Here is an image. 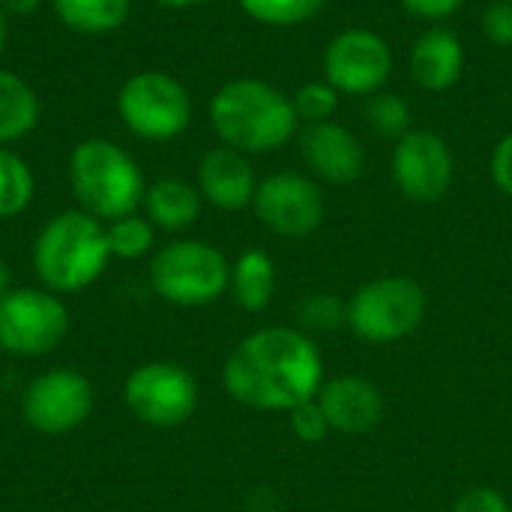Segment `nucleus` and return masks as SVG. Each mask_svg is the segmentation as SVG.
Wrapping results in <instances>:
<instances>
[{
  "label": "nucleus",
  "mask_w": 512,
  "mask_h": 512,
  "mask_svg": "<svg viewBox=\"0 0 512 512\" xmlns=\"http://www.w3.org/2000/svg\"><path fill=\"white\" fill-rule=\"evenodd\" d=\"M225 393L252 408L288 414L318 396L324 360L309 333L297 327H264L237 342L222 369Z\"/></svg>",
  "instance_id": "1"
},
{
  "label": "nucleus",
  "mask_w": 512,
  "mask_h": 512,
  "mask_svg": "<svg viewBox=\"0 0 512 512\" xmlns=\"http://www.w3.org/2000/svg\"><path fill=\"white\" fill-rule=\"evenodd\" d=\"M294 99L258 78H237L216 90L210 123L225 147L240 153H270L285 147L297 132Z\"/></svg>",
  "instance_id": "2"
},
{
  "label": "nucleus",
  "mask_w": 512,
  "mask_h": 512,
  "mask_svg": "<svg viewBox=\"0 0 512 512\" xmlns=\"http://www.w3.org/2000/svg\"><path fill=\"white\" fill-rule=\"evenodd\" d=\"M111 258L102 219L84 210L57 213L33 243V270L51 294H78L90 288Z\"/></svg>",
  "instance_id": "3"
},
{
  "label": "nucleus",
  "mask_w": 512,
  "mask_h": 512,
  "mask_svg": "<svg viewBox=\"0 0 512 512\" xmlns=\"http://www.w3.org/2000/svg\"><path fill=\"white\" fill-rule=\"evenodd\" d=\"M69 183L84 213L114 222L144 204V174L135 159L108 138H87L69 156Z\"/></svg>",
  "instance_id": "4"
},
{
  "label": "nucleus",
  "mask_w": 512,
  "mask_h": 512,
  "mask_svg": "<svg viewBox=\"0 0 512 512\" xmlns=\"http://www.w3.org/2000/svg\"><path fill=\"white\" fill-rule=\"evenodd\" d=\"M150 285L171 306H183V309L210 306L228 291L231 264L210 243L177 240L153 255Z\"/></svg>",
  "instance_id": "5"
},
{
  "label": "nucleus",
  "mask_w": 512,
  "mask_h": 512,
  "mask_svg": "<svg viewBox=\"0 0 512 512\" xmlns=\"http://www.w3.org/2000/svg\"><path fill=\"white\" fill-rule=\"evenodd\" d=\"M426 318V291L411 276H381L348 300V327L369 345H393L420 330Z\"/></svg>",
  "instance_id": "6"
},
{
  "label": "nucleus",
  "mask_w": 512,
  "mask_h": 512,
  "mask_svg": "<svg viewBox=\"0 0 512 512\" xmlns=\"http://www.w3.org/2000/svg\"><path fill=\"white\" fill-rule=\"evenodd\" d=\"M69 309L45 288H9L0 297V351L45 357L69 336Z\"/></svg>",
  "instance_id": "7"
},
{
  "label": "nucleus",
  "mask_w": 512,
  "mask_h": 512,
  "mask_svg": "<svg viewBox=\"0 0 512 512\" xmlns=\"http://www.w3.org/2000/svg\"><path fill=\"white\" fill-rule=\"evenodd\" d=\"M117 111L132 135L171 141L186 132L192 120V99L177 78L165 72H138L120 87Z\"/></svg>",
  "instance_id": "8"
},
{
  "label": "nucleus",
  "mask_w": 512,
  "mask_h": 512,
  "mask_svg": "<svg viewBox=\"0 0 512 512\" xmlns=\"http://www.w3.org/2000/svg\"><path fill=\"white\" fill-rule=\"evenodd\" d=\"M123 402L138 423L156 429L183 426L198 408V384L189 369L168 360L141 363L123 384Z\"/></svg>",
  "instance_id": "9"
},
{
  "label": "nucleus",
  "mask_w": 512,
  "mask_h": 512,
  "mask_svg": "<svg viewBox=\"0 0 512 512\" xmlns=\"http://www.w3.org/2000/svg\"><path fill=\"white\" fill-rule=\"evenodd\" d=\"M96 393L87 375L75 369H48L21 393V417L39 435H69L87 423Z\"/></svg>",
  "instance_id": "10"
},
{
  "label": "nucleus",
  "mask_w": 512,
  "mask_h": 512,
  "mask_svg": "<svg viewBox=\"0 0 512 512\" xmlns=\"http://www.w3.org/2000/svg\"><path fill=\"white\" fill-rule=\"evenodd\" d=\"M324 72H327V84H333L339 93L348 96L378 93L393 72V54L378 33L366 27H351L333 36V42L327 45Z\"/></svg>",
  "instance_id": "11"
},
{
  "label": "nucleus",
  "mask_w": 512,
  "mask_h": 512,
  "mask_svg": "<svg viewBox=\"0 0 512 512\" xmlns=\"http://www.w3.org/2000/svg\"><path fill=\"white\" fill-rule=\"evenodd\" d=\"M393 180L414 204H435L453 183V153L438 132L411 129L396 141Z\"/></svg>",
  "instance_id": "12"
},
{
  "label": "nucleus",
  "mask_w": 512,
  "mask_h": 512,
  "mask_svg": "<svg viewBox=\"0 0 512 512\" xmlns=\"http://www.w3.org/2000/svg\"><path fill=\"white\" fill-rule=\"evenodd\" d=\"M258 219L279 237H309L324 222V195L321 189L300 174L282 171L267 177L255 189Z\"/></svg>",
  "instance_id": "13"
},
{
  "label": "nucleus",
  "mask_w": 512,
  "mask_h": 512,
  "mask_svg": "<svg viewBox=\"0 0 512 512\" xmlns=\"http://www.w3.org/2000/svg\"><path fill=\"white\" fill-rule=\"evenodd\" d=\"M315 399L330 423V432L339 435H366L384 420L381 390L360 375H339L324 381Z\"/></svg>",
  "instance_id": "14"
},
{
  "label": "nucleus",
  "mask_w": 512,
  "mask_h": 512,
  "mask_svg": "<svg viewBox=\"0 0 512 512\" xmlns=\"http://www.w3.org/2000/svg\"><path fill=\"white\" fill-rule=\"evenodd\" d=\"M300 153L315 177L327 183H354L363 174L366 153L357 135L339 123H312L300 135Z\"/></svg>",
  "instance_id": "15"
},
{
  "label": "nucleus",
  "mask_w": 512,
  "mask_h": 512,
  "mask_svg": "<svg viewBox=\"0 0 512 512\" xmlns=\"http://www.w3.org/2000/svg\"><path fill=\"white\" fill-rule=\"evenodd\" d=\"M198 189L213 207L234 213L252 204L258 183L246 153L234 147H216L198 165Z\"/></svg>",
  "instance_id": "16"
},
{
  "label": "nucleus",
  "mask_w": 512,
  "mask_h": 512,
  "mask_svg": "<svg viewBox=\"0 0 512 512\" xmlns=\"http://www.w3.org/2000/svg\"><path fill=\"white\" fill-rule=\"evenodd\" d=\"M462 66H465V48L453 30L432 27L423 36H417L411 48V78L417 87L429 93L450 90L462 78Z\"/></svg>",
  "instance_id": "17"
},
{
  "label": "nucleus",
  "mask_w": 512,
  "mask_h": 512,
  "mask_svg": "<svg viewBox=\"0 0 512 512\" xmlns=\"http://www.w3.org/2000/svg\"><path fill=\"white\" fill-rule=\"evenodd\" d=\"M144 210L150 225L165 231H183L198 222L201 216V192L189 186L186 180L165 177L147 186L144 192Z\"/></svg>",
  "instance_id": "18"
},
{
  "label": "nucleus",
  "mask_w": 512,
  "mask_h": 512,
  "mask_svg": "<svg viewBox=\"0 0 512 512\" xmlns=\"http://www.w3.org/2000/svg\"><path fill=\"white\" fill-rule=\"evenodd\" d=\"M231 294L240 309L264 312L276 294V264L261 249H246L231 264Z\"/></svg>",
  "instance_id": "19"
},
{
  "label": "nucleus",
  "mask_w": 512,
  "mask_h": 512,
  "mask_svg": "<svg viewBox=\"0 0 512 512\" xmlns=\"http://www.w3.org/2000/svg\"><path fill=\"white\" fill-rule=\"evenodd\" d=\"M39 120V96L27 81L0 69V147L27 135Z\"/></svg>",
  "instance_id": "20"
},
{
  "label": "nucleus",
  "mask_w": 512,
  "mask_h": 512,
  "mask_svg": "<svg viewBox=\"0 0 512 512\" xmlns=\"http://www.w3.org/2000/svg\"><path fill=\"white\" fill-rule=\"evenodd\" d=\"M57 18L78 33H111L129 15V0H54Z\"/></svg>",
  "instance_id": "21"
},
{
  "label": "nucleus",
  "mask_w": 512,
  "mask_h": 512,
  "mask_svg": "<svg viewBox=\"0 0 512 512\" xmlns=\"http://www.w3.org/2000/svg\"><path fill=\"white\" fill-rule=\"evenodd\" d=\"M33 171L21 156L0 147V219L24 213L33 201Z\"/></svg>",
  "instance_id": "22"
},
{
  "label": "nucleus",
  "mask_w": 512,
  "mask_h": 512,
  "mask_svg": "<svg viewBox=\"0 0 512 512\" xmlns=\"http://www.w3.org/2000/svg\"><path fill=\"white\" fill-rule=\"evenodd\" d=\"M105 231H108L111 255L120 258V261H138V258H144L153 249V240H156L150 219L135 216V213L123 216V219H114Z\"/></svg>",
  "instance_id": "23"
},
{
  "label": "nucleus",
  "mask_w": 512,
  "mask_h": 512,
  "mask_svg": "<svg viewBox=\"0 0 512 512\" xmlns=\"http://www.w3.org/2000/svg\"><path fill=\"white\" fill-rule=\"evenodd\" d=\"M327 0H240L243 12L270 27H294L315 18Z\"/></svg>",
  "instance_id": "24"
},
{
  "label": "nucleus",
  "mask_w": 512,
  "mask_h": 512,
  "mask_svg": "<svg viewBox=\"0 0 512 512\" xmlns=\"http://www.w3.org/2000/svg\"><path fill=\"white\" fill-rule=\"evenodd\" d=\"M297 318L303 333H336L348 324V303H342L336 294L315 291L303 297V303L297 306Z\"/></svg>",
  "instance_id": "25"
},
{
  "label": "nucleus",
  "mask_w": 512,
  "mask_h": 512,
  "mask_svg": "<svg viewBox=\"0 0 512 512\" xmlns=\"http://www.w3.org/2000/svg\"><path fill=\"white\" fill-rule=\"evenodd\" d=\"M294 108L297 117L312 123H327L333 117V111L339 108V90L327 81H309L297 90L294 96Z\"/></svg>",
  "instance_id": "26"
},
{
  "label": "nucleus",
  "mask_w": 512,
  "mask_h": 512,
  "mask_svg": "<svg viewBox=\"0 0 512 512\" xmlns=\"http://www.w3.org/2000/svg\"><path fill=\"white\" fill-rule=\"evenodd\" d=\"M369 123L381 132V135H390V138H402L411 123V111H408V102L396 93H378L369 99Z\"/></svg>",
  "instance_id": "27"
},
{
  "label": "nucleus",
  "mask_w": 512,
  "mask_h": 512,
  "mask_svg": "<svg viewBox=\"0 0 512 512\" xmlns=\"http://www.w3.org/2000/svg\"><path fill=\"white\" fill-rule=\"evenodd\" d=\"M288 426H291L294 438L303 444H321L330 435V423H327L318 399H309V402L297 405L294 411H288Z\"/></svg>",
  "instance_id": "28"
},
{
  "label": "nucleus",
  "mask_w": 512,
  "mask_h": 512,
  "mask_svg": "<svg viewBox=\"0 0 512 512\" xmlns=\"http://www.w3.org/2000/svg\"><path fill=\"white\" fill-rule=\"evenodd\" d=\"M450 512H512L510 501L489 486H474L468 492H462L453 504Z\"/></svg>",
  "instance_id": "29"
},
{
  "label": "nucleus",
  "mask_w": 512,
  "mask_h": 512,
  "mask_svg": "<svg viewBox=\"0 0 512 512\" xmlns=\"http://www.w3.org/2000/svg\"><path fill=\"white\" fill-rule=\"evenodd\" d=\"M483 33L501 45L512 48V0H495L486 12H483Z\"/></svg>",
  "instance_id": "30"
},
{
  "label": "nucleus",
  "mask_w": 512,
  "mask_h": 512,
  "mask_svg": "<svg viewBox=\"0 0 512 512\" xmlns=\"http://www.w3.org/2000/svg\"><path fill=\"white\" fill-rule=\"evenodd\" d=\"M492 177H495L498 189L507 198H512V132L498 141V147L492 153Z\"/></svg>",
  "instance_id": "31"
},
{
  "label": "nucleus",
  "mask_w": 512,
  "mask_h": 512,
  "mask_svg": "<svg viewBox=\"0 0 512 512\" xmlns=\"http://www.w3.org/2000/svg\"><path fill=\"white\" fill-rule=\"evenodd\" d=\"M465 0H402V6L417 15V18H429V21H438V18H447L453 15Z\"/></svg>",
  "instance_id": "32"
},
{
  "label": "nucleus",
  "mask_w": 512,
  "mask_h": 512,
  "mask_svg": "<svg viewBox=\"0 0 512 512\" xmlns=\"http://www.w3.org/2000/svg\"><path fill=\"white\" fill-rule=\"evenodd\" d=\"M42 6V0H0V9L9 15H30Z\"/></svg>",
  "instance_id": "33"
},
{
  "label": "nucleus",
  "mask_w": 512,
  "mask_h": 512,
  "mask_svg": "<svg viewBox=\"0 0 512 512\" xmlns=\"http://www.w3.org/2000/svg\"><path fill=\"white\" fill-rule=\"evenodd\" d=\"M159 6H168V9H189V6H201V3H213V0H153Z\"/></svg>",
  "instance_id": "34"
},
{
  "label": "nucleus",
  "mask_w": 512,
  "mask_h": 512,
  "mask_svg": "<svg viewBox=\"0 0 512 512\" xmlns=\"http://www.w3.org/2000/svg\"><path fill=\"white\" fill-rule=\"evenodd\" d=\"M9 282H12V270H9V264H6V258L0 255V297L9 291Z\"/></svg>",
  "instance_id": "35"
},
{
  "label": "nucleus",
  "mask_w": 512,
  "mask_h": 512,
  "mask_svg": "<svg viewBox=\"0 0 512 512\" xmlns=\"http://www.w3.org/2000/svg\"><path fill=\"white\" fill-rule=\"evenodd\" d=\"M3 45H6V12L0 9V51H3Z\"/></svg>",
  "instance_id": "36"
}]
</instances>
